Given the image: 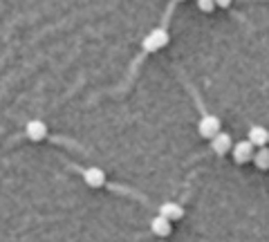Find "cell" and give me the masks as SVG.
<instances>
[{
    "instance_id": "5",
    "label": "cell",
    "mask_w": 269,
    "mask_h": 242,
    "mask_svg": "<svg viewBox=\"0 0 269 242\" xmlns=\"http://www.w3.org/2000/svg\"><path fill=\"white\" fill-rule=\"evenodd\" d=\"M25 135L32 141H40V139L48 137V126H45V121H40V119H32L25 128Z\"/></svg>"
},
{
    "instance_id": "9",
    "label": "cell",
    "mask_w": 269,
    "mask_h": 242,
    "mask_svg": "<svg viewBox=\"0 0 269 242\" xmlns=\"http://www.w3.org/2000/svg\"><path fill=\"white\" fill-rule=\"evenodd\" d=\"M249 141L254 146H265L269 141V130L267 128H262V126H254L249 130Z\"/></svg>"
},
{
    "instance_id": "11",
    "label": "cell",
    "mask_w": 269,
    "mask_h": 242,
    "mask_svg": "<svg viewBox=\"0 0 269 242\" xmlns=\"http://www.w3.org/2000/svg\"><path fill=\"white\" fill-rule=\"evenodd\" d=\"M197 7H200V11H204V14H209V11L215 9V0H197Z\"/></svg>"
},
{
    "instance_id": "1",
    "label": "cell",
    "mask_w": 269,
    "mask_h": 242,
    "mask_svg": "<svg viewBox=\"0 0 269 242\" xmlns=\"http://www.w3.org/2000/svg\"><path fill=\"white\" fill-rule=\"evenodd\" d=\"M168 40H171V38H168L166 29L157 27V29H153V32H150L148 36L142 40V47H144V52H157V50H162V47H166Z\"/></svg>"
},
{
    "instance_id": "2",
    "label": "cell",
    "mask_w": 269,
    "mask_h": 242,
    "mask_svg": "<svg viewBox=\"0 0 269 242\" xmlns=\"http://www.w3.org/2000/svg\"><path fill=\"white\" fill-rule=\"evenodd\" d=\"M197 130H200L204 139H213L220 133V119L215 115H204L200 123H197Z\"/></svg>"
},
{
    "instance_id": "13",
    "label": "cell",
    "mask_w": 269,
    "mask_h": 242,
    "mask_svg": "<svg viewBox=\"0 0 269 242\" xmlns=\"http://www.w3.org/2000/svg\"><path fill=\"white\" fill-rule=\"evenodd\" d=\"M180 3H182V0H180Z\"/></svg>"
},
{
    "instance_id": "10",
    "label": "cell",
    "mask_w": 269,
    "mask_h": 242,
    "mask_svg": "<svg viewBox=\"0 0 269 242\" xmlns=\"http://www.w3.org/2000/svg\"><path fill=\"white\" fill-rule=\"evenodd\" d=\"M254 162H256V166H258L260 170H267L269 168V150L267 148H260L254 155Z\"/></svg>"
},
{
    "instance_id": "12",
    "label": "cell",
    "mask_w": 269,
    "mask_h": 242,
    "mask_svg": "<svg viewBox=\"0 0 269 242\" xmlns=\"http://www.w3.org/2000/svg\"><path fill=\"white\" fill-rule=\"evenodd\" d=\"M231 3H233V0H215V7H222V9H227Z\"/></svg>"
},
{
    "instance_id": "7",
    "label": "cell",
    "mask_w": 269,
    "mask_h": 242,
    "mask_svg": "<svg viewBox=\"0 0 269 242\" xmlns=\"http://www.w3.org/2000/svg\"><path fill=\"white\" fill-rule=\"evenodd\" d=\"M150 229H153V233L155 235H160V238H168L173 231V227H171V220H166V217H162V215H157L153 222H150Z\"/></svg>"
},
{
    "instance_id": "4",
    "label": "cell",
    "mask_w": 269,
    "mask_h": 242,
    "mask_svg": "<svg viewBox=\"0 0 269 242\" xmlns=\"http://www.w3.org/2000/svg\"><path fill=\"white\" fill-rule=\"evenodd\" d=\"M83 180H85V184H87V186H92V188H101L103 184H106V173H103V170L99 168V166H90V168H85Z\"/></svg>"
},
{
    "instance_id": "6",
    "label": "cell",
    "mask_w": 269,
    "mask_h": 242,
    "mask_svg": "<svg viewBox=\"0 0 269 242\" xmlns=\"http://www.w3.org/2000/svg\"><path fill=\"white\" fill-rule=\"evenodd\" d=\"M211 148H213V152H218V155H227L229 150H233V141L227 133H218L211 139Z\"/></svg>"
},
{
    "instance_id": "3",
    "label": "cell",
    "mask_w": 269,
    "mask_h": 242,
    "mask_svg": "<svg viewBox=\"0 0 269 242\" xmlns=\"http://www.w3.org/2000/svg\"><path fill=\"white\" fill-rule=\"evenodd\" d=\"M251 141L244 139V141H238V144H233V159H236L238 164H247L251 162V157H254V148H251Z\"/></svg>"
},
{
    "instance_id": "8",
    "label": "cell",
    "mask_w": 269,
    "mask_h": 242,
    "mask_svg": "<svg viewBox=\"0 0 269 242\" xmlns=\"http://www.w3.org/2000/svg\"><path fill=\"white\" fill-rule=\"evenodd\" d=\"M160 215L162 217H166V220H182V215H184V209L180 204H175V202H166V204H162V209H160Z\"/></svg>"
}]
</instances>
